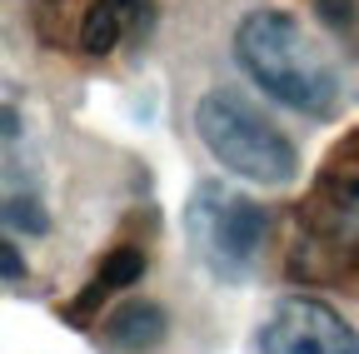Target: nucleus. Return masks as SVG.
<instances>
[{"label":"nucleus","instance_id":"1","mask_svg":"<svg viewBox=\"0 0 359 354\" xmlns=\"http://www.w3.org/2000/svg\"><path fill=\"white\" fill-rule=\"evenodd\" d=\"M235 60L269 100H280L299 115L325 120L339 100L334 70L320 60V50L304 40V30L285 11H255L235 30Z\"/></svg>","mask_w":359,"mask_h":354},{"label":"nucleus","instance_id":"2","mask_svg":"<svg viewBox=\"0 0 359 354\" xmlns=\"http://www.w3.org/2000/svg\"><path fill=\"white\" fill-rule=\"evenodd\" d=\"M195 130H200L205 150L230 175H240V180H259V185L294 180V145L245 95L210 90L195 105Z\"/></svg>","mask_w":359,"mask_h":354},{"label":"nucleus","instance_id":"3","mask_svg":"<svg viewBox=\"0 0 359 354\" xmlns=\"http://www.w3.org/2000/svg\"><path fill=\"white\" fill-rule=\"evenodd\" d=\"M264 235H269V219L250 195L219 185V180H205L190 190L185 240L215 280H250Z\"/></svg>","mask_w":359,"mask_h":354},{"label":"nucleus","instance_id":"4","mask_svg":"<svg viewBox=\"0 0 359 354\" xmlns=\"http://www.w3.org/2000/svg\"><path fill=\"white\" fill-rule=\"evenodd\" d=\"M259 354H359V334L325 299L290 294L259 325Z\"/></svg>","mask_w":359,"mask_h":354},{"label":"nucleus","instance_id":"5","mask_svg":"<svg viewBox=\"0 0 359 354\" xmlns=\"http://www.w3.org/2000/svg\"><path fill=\"white\" fill-rule=\"evenodd\" d=\"M160 339H165V309L150 304V299L120 304L115 315H110V325H105V344H110L115 354H145V349H155Z\"/></svg>","mask_w":359,"mask_h":354},{"label":"nucleus","instance_id":"6","mask_svg":"<svg viewBox=\"0 0 359 354\" xmlns=\"http://www.w3.org/2000/svg\"><path fill=\"white\" fill-rule=\"evenodd\" d=\"M135 11H140V0H90V11L80 20V50L85 55H110Z\"/></svg>","mask_w":359,"mask_h":354},{"label":"nucleus","instance_id":"7","mask_svg":"<svg viewBox=\"0 0 359 354\" xmlns=\"http://www.w3.org/2000/svg\"><path fill=\"white\" fill-rule=\"evenodd\" d=\"M6 225L11 230H25V235H45L50 230V215H45V205L35 195H6Z\"/></svg>","mask_w":359,"mask_h":354},{"label":"nucleus","instance_id":"8","mask_svg":"<svg viewBox=\"0 0 359 354\" xmlns=\"http://www.w3.org/2000/svg\"><path fill=\"white\" fill-rule=\"evenodd\" d=\"M140 275H145V254L140 250H110L105 264H100V280L110 290H125V285H135Z\"/></svg>","mask_w":359,"mask_h":354},{"label":"nucleus","instance_id":"9","mask_svg":"<svg viewBox=\"0 0 359 354\" xmlns=\"http://www.w3.org/2000/svg\"><path fill=\"white\" fill-rule=\"evenodd\" d=\"M320 6V15L330 20V25H349V11H354V0H314Z\"/></svg>","mask_w":359,"mask_h":354},{"label":"nucleus","instance_id":"10","mask_svg":"<svg viewBox=\"0 0 359 354\" xmlns=\"http://www.w3.org/2000/svg\"><path fill=\"white\" fill-rule=\"evenodd\" d=\"M0 259H6V264H0V270H6V280L15 285V280H20V250H15V245L6 240V250H0Z\"/></svg>","mask_w":359,"mask_h":354}]
</instances>
